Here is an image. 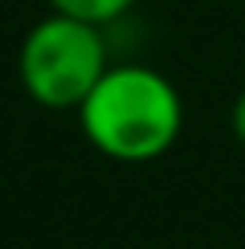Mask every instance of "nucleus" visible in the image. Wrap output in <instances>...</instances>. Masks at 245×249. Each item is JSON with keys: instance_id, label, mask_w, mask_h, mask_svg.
<instances>
[{"instance_id": "1", "label": "nucleus", "mask_w": 245, "mask_h": 249, "mask_svg": "<svg viewBox=\"0 0 245 249\" xmlns=\"http://www.w3.org/2000/svg\"><path fill=\"white\" fill-rule=\"evenodd\" d=\"M78 131L110 163H151L176 147L184 98L176 82L143 61H110L98 86L82 98Z\"/></svg>"}, {"instance_id": "2", "label": "nucleus", "mask_w": 245, "mask_h": 249, "mask_svg": "<svg viewBox=\"0 0 245 249\" xmlns=\"http://www.w3.org/2000/svg\"><path fill=\"white\" fill-rule=\"evenodd\" d=\"M106 70L110 49L102 29L61 13H45L17 49L20 90L45 110H78Z\"/></svg>"}, {"instance_id": "3", "label": "nucleus", "mask_w": 245, "mask_h": 249, "mask_svg": "<svg viewBox=\"0 0 245 249\" xmlns=\"http://www.w3.org/2000/svg\"><path fill=\"white\" fill-rule=\"evenodd\" d=\"M49 13H61V17H74V20H86V25H115L135 8V0H45Z\"/></svg>"}, {"instance_id": "4", "label": "nucleus", "mask_w": 245, "mask_h": 249, "mask_svg": "<svg viewBox=\"0 0 245 249\" xmlns=\"http://www.w3.org/2000/svg\"><path fill=\"white\" fill-rule=\"evenodd\" d=\"M229 127H233V135H237V143L245 147V90L237 98H233V110H229Z\"/></svg>"}]
</instances>
